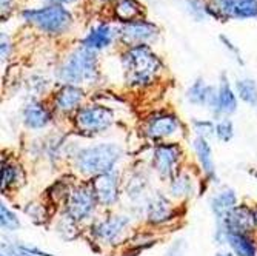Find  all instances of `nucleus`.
I'll return each mask as SVG.
<instances>
[{"label":"nucleus","mask_w":257,"mask_h":256,"mask_svg":"<svg viewBox=\"0 0 257 256\" xmlns=\"http://www.w3.org/2000/svg\"><path fill=\"white\" fill-rule=\"evenodd\" d=\"M157 34V27L147 20H136L131 23H125L120 30V37L125 43L131 46L145 45L147 40L153 39Z\"/></svg>","instance_id":"ddd939ff"},{"label":"nucleus","mask_w":257,"mask_h":256,"mask_svg":"<svg viewBox=\"0 0 257 256\" xmlns=\"http://www.w3.org/2000/svg\"><path fill=\"white\" fill-rule=\"evenodd\" d=\"M216 256H234V253H231V251H220V253H216Z\"/></svg>","instance_id":"473e14b6"},{"label":"nucleus","mask_w":257,"mask_h":256,"mask_svg":"<svg viewBox=\"0 0 257 256\" xmlns=\"http://www.w3.org/2000/svg\"><path fill=\"white\" fill-rule=\"evenodd\" d=\"M114 114L109 108L102 105H91L80 108L76 113L74 125L83 134H97L109 128Z\"/></svg>","instance_id":"423d86ee"},{"label":"nucleus","mask_w":257,"mask_h":256,"mask_svg":"<svg viewBox=\"0 0 257 256\" xmlns=\"http://www.w3.org/2000/svg\"><path fill=\"white\" fill-rule=\"evenodd\" d=\"M142 13H144V7L137 0H119L117 5H115V17L125 23L139 20Z\"/></svg>","instance_id":"4be33fe9"},{"label":"nucleus","mask_w":257,"mask_h":256,"mask_svg":"<svg viewBox=\"0 0 257 256\" xmlns=\"http://www.w3.org/2000/svg\"><path fill=\"white\" fill-rule=\"evenodd\" d=\"M0 224H2V228L8 231H16L20 227V221L5 204H2V207H0Z\"/></svg>","instance_id":"a878e982"},{"label":"nucleus","mask_w":257,"mask_h":256,"mask_svg":"<svg viewBox=\"0 0 257 256\" xmlns=\"http://www.w3.org/2000/svg\"><path fill=\"white\" fill-rule=\"evenodd\" d=\"M112 40V33H111V28L108 25H105V23H102V25L92 28L88 36L82 40V45L85 46V48L88 50H102V48H106V46L111 43Z\"/></svg>","instance_id":"6ab92c4d"},{"label":"nucleus","mask_w":257,"mask_h":256,"mask_svg":"<svg viewBox=\"0 0 257 256\" xmlns=\"http://www.w3.org/2000/svg\"><path fill=\"white\" fill-rule=\"evenodd\" d=\"M194 151L197 154L199 164L203 170V173L208 178H214L216 176V167H214V159H213V150L206 142V139L197 137L194 141Z\"/></svg>","instance_id":"aec40b11"},{"label":"nucleus","mask_w":257,"mask_h":256,"mask_svg":"<svg viewBox=\"0 0 257 256\" xmlns=\"http://www.w3.org/2000/svg\"><path fill=\"white\" fill-rule=\"evenodd\" d=\"M228 2H234V4H237V2H243V0H228Z\"/></svg>","instance_id":"72a5a7b5"},{"label":"nucleus","mask_w":257,"mask_h":256,"mask_svg":"<svg viewBox=\"0 0 257 256\" xmlns=\"http://www.w3.org/2000/svg\"><path fill=\"white\" fill-rule=\"evenodd\" d=\"M173 216V207L162 195H154L147 205V218L151 224H162Z\"/></svg>","instance_id":"2eb2a0df"},{"label":"nucleus","mask_w":257,"mask_h":256,"mask_svg":"<svg viewBox=\"0 0 257 256\" xmlns=\"http://www.w3.org/2000/svg\"><path fill=\"white\" fill-rule=\"evenodd\" d=\"M216 136L222 142H229L234 137V125L229 119H220L216 124Z\"/></svg>","instance_id":"bb28decb"},{"label":"nucleus","mask_w":257,"mask_h":256,"mask_svg":"<svg viewBox=\"0 0 257 256\" xmlns=\"http://www.w3.org/2000/svg\"><path fill=\"white\" fill-rule=\"evenodd\" d=\"M236 95L245 104L257 107V83L252 79H239L236 82Z\"/></svg>","instance_id":"5701e85b"},{"label":"nucleus","mask_w":257,"mask_h":256,"mask_svg":"<svg viewBox=\"0 0 257 256\" xmlns=\"http://www.w3.org/2000/svg\"><path fill=\"white\" fill-rule=\"evenodd\" d=\"M122 156V148L117 144H97L86 147L76 154V168L85 175L97 178L111 173Z\"/></svg>","instance_id":"f03ea898"},{"label":"nucleus","mask_w":257,"mask_h":256,"mask_svg":"<svg viewBox=\"0 0 257 256\" xmlns=\"http://www.w3.org/2000/svg\"><path fill=\"white\" fill-rule=\"evenodd\" d=\"M97 204L94 189L91 184H82L79 187L73 189L66 199V216L73 221L79 222L86 219Z\"/></svg>","instance_id":"0eeeda50"},{"label":"nucleus","mask_w":257,"mask_h":256,"mask_svg":"<svg viewBox=\"0 0 257 256\" xmlns=\"http://www.w3.org/2000/svg\"><path fill=\"white\" fill-rule=\"evenodd\" d=\"M214 88L205 83L203 79H197L186 91V101L197 107H208L214 96Z\"/></svg>","instance_id":"a211bd4d"},{"label":"nucleus","mask_w":257,"mask_h":256,"mask_svg":"<svg viewBox=\"0 0 257 256\" xmlns=\"http://www.w3.org/2000/svg\"><path fill=\"white\" fill-rule=\"evenodd\" d=\"M170 190L177 198L190 196V195H193V181L188 175H177L171 181Z\"/></svg>","instance_id":"b1692460"},{"label":"nucleus","mask_w":257,"mask_h":256,"mask_svg":"<svg viewBox=\"0 0 257 256\" xmlns=\"http://www.w3.org/2000/svg\"><path fill=\"white\" fill-rule=\"evenodd\" d=\"M10 50H11V46H10V40L5 34H2V57H8L10 56Z\"/></svg>","instance_id":"c85d7f7f"},{"label":"nucleus","mask_w":257,"mask_h":256,"mask_svg":"<svg viewBox=\"0 0 257 256\" xmlns=\"http://www.w3.org/2000/svg\"><path fill=\"white\" fill-rule=\"evenodd\" d=\"M180 147L176 144H160L153 153V167L162 178L173 179L177 176Z\"/></svg>","instance_id":"6e6552de"},{"label":"nucleus","mask_w":257,"mask_h":256,"mask_svg":"<svg viewBox=\"0 0 257 256\" xmlns=\"http://www.w3.org/2000/svg\"><path fill=\"white\" fill-rule=\"evenodd\" d=\"M180 128V122L174 114L170 113H157L147 121L145 134L157 141V139H165L176 134Z\"/></svg>","instance_id":"1a4fd4ad"},{"label":"nucleus","mask_w":257,"mask_h":256,"mask_svg":"<svg viewBox=\"0 0 257 256\" xmlns=\"http://www.w3.org/2000/svg\"><path fill=\"white\" fill-rule=\"evenodd\" d=\"M208 108L216 116H229L237 110V98L225 76L222 77L219 88L214 91V96L211 102H209Z\"/></svg>","instance_id":"f8f14e48"},{"label":"nucleus","mask_w":257,"mask_h":256,"mask_svg":"<svg viewBox=\"0 0 257 256\" xmlns=\"http://www.w3.org/2000/svg\"><path fill=\"white\" fill-rule=\"evenodd\" d=\"M226 244H229L232 253H234L236 256H255L257 254L255 244L248 235L228 233L226 235Z\"/></svg>","instance_id":"412c9836"},{"label":"nucleus","mask_w":257,"mask_h":256,"mask_svg":"<svg viewBox=\"0 0 257 256\" xmlns=\"http://www.w3.org/2000/svg\"><path fill=\"white\" fill-rule=\"evenodd\" d=\"M125 79L130 87H147L154 82L162 69V62L147 45H137L123 54Z\"/></svg>","instance_id":"f257e3e1"},{"label":"nucleus","mask_w":257,"mask_h":256,"mask_svg":"<svg viewBox=\"0 0 257 256\" xmlns=\"http://www.w3.org/2000/svg\"><path fill=\"white\" fill-rule=\"evenodd\" d=\"M54 5H66V4H74L76 0H50Z\"/></svg>","instance_id":"2f4dec72"},{"label":"nucleus","mask_w":257,"mask_h":256,"mask_svg":"<svg viewBox=\"0 0 257 256\" xmlns=\"http://www.w3.org/2000/svg\"><path fill=\"white\" fill-rule=\"evenodd\" d=\"M255 224H257V218L255 213L252 212V208L246 205H237L234 210L226 215L223 221L217 222L216 241L219 244H225L228 233H240L249 236V233L255 228Z\"/></svg>","instance_id":"39448f33"},{"label":"nucleus","mask_w":257,"mask_h":256,"mask_svg":"<svg viewBox=\"0 0 257 256\" xmlns=\"http://www.w3.org/2000/svg\"><path fill=\"white\" fill-rule=\"evenodd\" d=\"M96 193L97 204L103 207H111L119 199V176L114 172L94 178L91 182Z\"/></svg>","instance_id":"9d476101"},{"label":"nucleus","mask_w":257,"mask_h":256,"mask_svg":"<svg viewBox=\"0 0 257 256\" xmlns=\"http://www.w3.org/2000/svg\"><path fill=\"white\" fill-rule=\"evenodd\" d=\"M23 19L48 34H62L71 25V14L60 5L23 11Z\"/></svg>","instance_id":"20e7f679"},{"label":"nucleus","mask_w":257,"mask_h":256,"mask_svg":"<svg viewBox=\"0 0 257 256\" xmlns=\"http://www.w3.org/2000/svg\"><path fill=\"white\" fill-rule=\"evenodd\" d=\"M220 39H222V42L225 43V46H226V48H229L232 54H236L237 60H239V62H242V60H240V57H239V51H237V48H236V46H232V43H231V42H229V40H228L226 37H223V36H222Z\"/></svg>","instance_id":"c756f323"},{"label":"nucleus","mask_w":257,"mask_h":256,"mask_svg":"<svg viewBox=\"0 0 257 256\" xmlns=\"http://www.w3.org/2000/svg\"><path fill=\"white\" fill-rule=\"evenodd\" d=\"M2 190H8L11 189L13 185H16L19 182V167L17 165H13L11 162H2Z\"/></svg>","instance_id":"393cba45"},{"label":"nucleus","mask_w":257,"mask_h":256,"mask_svg":"<svg viewBox=\"0 0 257 256\" xmlns=\"http://www.w3.org/2000/svg\"><path fill=\"white\" fill-rule=\"evenodd\" d=\"M2 256H16L14 247H11V245H7V247H5V244H4V245H2Z\"/></svg>","instance_id":"7c9ffc66"},{"label":"nucleus","mask_w":257,"mask_h":256,"mask_svg":"<svg viewBox=\"0 0 257 256\" xmlns=\"http://www.w3.org/2000/svg\"><path fill=\"white\" fill-rule=\"evenodd\" d=\"M50 121H51V114L39 102H31L23 110V122H25L28 128L33 130L45 128L50 124Z\"/></svg>","instance_id":"f3484780"},{"label":"nucleus","mask_w":257,"mask_h":256,"mask_svg":"<svg viewBox=\"0 0 257 256\" xmlns=\"http://www.w3.org/2000/svg\"><path fill=\"white\" fill-rule=\"evenodd\" d=\"M193 127H194V131L199 134V137H203V139L216 134V125L209 121L196 119V121H193Z\"/></svg>","instance_id":"cd10ccee"},{"label":"nucleus","mask_w":257,"mask_h":256,"mask_svg":"<svg viewBox=\"0 0 257 256\" xmlns=\"http://www.w3.org/2000/svg\"><path fill=\"white\" fill-rule=\"evenodd\" d=\"M209 205H211V210L216 216V221L220 222L226 218L229 212H232L237 207V196L232 190H223L211 198Z\"/></svg>","instance_id":"dca6fc26"},{"label":"nucleus","mask_w":257,"mask_h":256,"mask_svg":"<svg viewBox=\"0 0 257 256\" xmlns=\"http://www.w3.org/2000/svg\"><path fill=\"white\" fill-rule=\"evenodd\" d=\"M59 77L66 85L77 87L80 83H94L99 77L96 53L85 46L77 48L62 65Z\"/></svg>","instance_id":"7ed1b4c3"},{"label":"nucleus","mask_w":257,"mask_h":256,"mask_svg":"<svg viewBox=\"0 0 257 256\" xmlns=\"http://www.w3.org/2000/svg\"><path fill=\"white\" fill-rule=\"evenodd\" d=\"M83 101V91L76 85H65L62 87L54 98V107L60 113H71L76 111Z\"/></svg>","instance_id":"4468645a"},{"label":"nucleus","mask_w":257,"mask_h":256,"mask_svg":"<svg viewBox=\"0 0 257 256\" xmlns=\"http://www.w3.org/2000/svg\"><path fill=\"white\" fill-rule=\"evenodd\" d=\"M128 225L130 218L126 216H109L108 219H103L92 227V233L100 242L112 244L122 236Z\"/></svg>","instance_id":"9b49d317"}]
</instances>
